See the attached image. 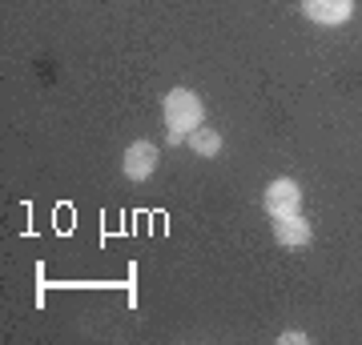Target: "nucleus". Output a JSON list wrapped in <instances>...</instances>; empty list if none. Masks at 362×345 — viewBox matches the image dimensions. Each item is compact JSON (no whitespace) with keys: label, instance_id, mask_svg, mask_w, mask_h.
I'll return each instance as SVG.
<instances>
[{"label":"nucleus","instance_id":"0eeeda50","mask_svg":"<svg viewBox=\"0 0 362 345\" xmlns=\"http://www.w3.org/2000/svg\"><path fill=\"white\" fill-rule=\"evenodd\" d=\"M306 341H310V337H306L302 329H286L282 333V345H306Z\"/></svg>","mask_w":362,"mask_h":345},{"label":"nucleus","instance_id":"423d86ee","mask_svg":"<svg viewBox=\"0 0 362 345\" xmlns=\"http://www.w3.org/2000/svg\"><path fill=\"white\" fill-rule=\"evenodd\" d=\"M185 141H189V149H194L197 157H218L221 153V133H218V128H202V125H197Z\"/></svg>","mask_w":362,"mask_h":345},{"label":"nucleus","instance_id":"f257e3e1","mask_svg":"<svg viewBox=\"0 0 362 345\" xmlns=\"http://www.w3.org/2000/svg\"><path fill=\"white\" fill-rule=\"evenodd\" d=\"M161 109H165V128H177V133H194L202 125V116H206L202 97L189 89H169Z\"/></svg>","mask_w":362,"mask_h":345},{"label":"nucleus","instance_id":"20e7f679","mask_svg":"<svg viewBox=\"0 0 362 345\" xmlns=\"http://www.w3.org/2000/svg\"><path fill=\"white\" fill-rule=\"evenodd\" d=\"M121 169H125V177L129 181H149L153 177V169H157V145L153 141H133L129 149H125Z\"/></svg>","mask_w":362,"mask_h":345},{"label":"nucleus","instance_id":"f03ea898","mask_svg":"<svg viewBox=\"0 0 362 345\" xmlns=\"http://www.w3.org/2000/svg\"><path fill=\"white\" fill-rule=\"evenodd\" d=\"M302 209V189H298V181L290 177H278L266 185V213L270 217H290Z\"/></svg>","mask_w":362,"mask_h":345},{"label":"nucleus","instance_id":"39448f33","mask_svg":"<svg viewBox=\"0 0 362 345\" xmlns=\"http://www.w3.org/2000/svg\"><path fill=\"white\" fill-rule=\"evenodd\" d=\"M274 237L286 249H302V245L314 241V229L302 221V213H290V217H274Z\"/></svg>","mask_w":362,"mask_h":345},{"label":"nucleus","instance_id":"7ed1b4c3","mask_svg":"<svg viewBox=\"0 0 362 345\" xmlns=\"http://www.w3.org/2000/svg\"><path fill=\"white\" fill-rule=\"evenodd\" d=\"M302 13H306V20H314V25H346L350 16H354V0H302Z\"/></svg>","mask_w":362,"mask_h":345}]
</instances>
